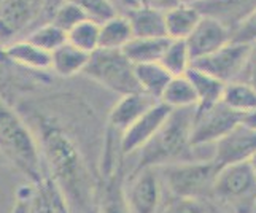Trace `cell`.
<instances>
[{
	"mask_svg": "<svg viewBox=\"0 0 256 213\" xmlns=\"http://www.w3.org/2000/svg\"><path fill=\"white\" fill-rule=\"evenodd\" d=\"M38 144L46 170L72 213H99L100 176L94 175L82 146L56 118H38Z\"/></svg>",
	"mask_w": 256,
	"mask_h": 213,
	"instance_id": "1",
	"label": "cell"
},
{
	"mask_svg": "<svg viewBox=\"0 0 256 213\" xmlns=\"http://www.w3.org/2000/svg\"><path fill=\"white\" fill-rule=\"evenodd\" d=\"M194 108L172 110L160 132L136 153L137 162L130 174H136L146 167H162L186 161H207V159H200L191 145Z\"/></svg>",
	"mask_w": 256,
	"mask_h": 213,
	"instance_id": "2",
	"label": "cell"
},
{
	"mask_svg": "<svg viewBox=\"0 0 256 213\" xmlns=\"http://www.w3.org/2000/svg\"><path fill=\"white\" fill-rule=\"evenodd\" d=\"M0 154L20 170L28 182H40L48 175L37 137L30 128L0 97Z\"/></svg>",
	"mask_w": 256,
	"mask_h": 213,
	"instance_id": "3",
	"label": "cell"
},
{
	"mask_svg": "<svg viewBox=\"0 0 256 213\" xmlns=\"http://www.w3.org/2000/svg\"><path fill=\"white\" fill-rule=\"evenodd\" d=\"M64 0H0V46L26 40L52 21Z\"/></svg>",
	"mask_w": 256,
	"mask_h": 213,
	"instance_id": "4",
	"label": "cell"
},
{
	"mask_svg": "<svg viewBox=\"0 0 256 213\" xmlns=\"http://www.w3.org/2000/svg\"><path fill=\"white\" fill-rule=\"evenodd\" d=\"M210 204L224 213H254L256 176L248 162L228 166L218 170Z\"/></svg>",
	"mask_w": 256,
	"mask_h": 213,
	"instance_id": "5",
	"label": "cell"
},
{
	"mask_svg": "<svg viewBox=\"0 0 256 213\" xmlns=\"http://www.w3.org/2000/svg\"><path fill=\"white\" fill-rule=\"evenodd\" d=\"M170 198H191L210 202L218 168L207 161H186L158 167Z\"/></svg>",
	"mask_w": 256,
	"mask_h": 213,
	"instance_id": "6",
	"label": "cell"
},
{
	"mask_svg": "<svg viewBox=\"0 0 256 213\" xmlns=\"http://www.w3.org/2000/svg\"><path fill=\"white\" fill-rule=\"evenodd\" d=\"M83 75L120 96L140 91L136 78V66L126 58L122 50H96Z\"/></svg>",
	"mask_w": 256,
	"mask_h": 213,
	"instance_id": "7",
	"label": "cell"
},
{
	"mask_svg": "<svg viewBox=\"0 0 256 213\" xmlns=\"http://www.w3.org/2000/svg\"><path fill=\"white\" fill-rule=\"evenodd\" d=\"M242 121L244 114L231 110L223 102L210 106H196L191 128L192 148L200 150L202 146H214Z\"/></svg>",
	"mask_w": 256,
	"mask_h": 213,
	"instance_id": "8",
	"label": "cell"
},
{
	"mask_svg": "<svg viewBox=\"0 0 256 213\" xmlns=\"http://www.w3.org/2000/svg\"><path fill=\"white\" fill-rule=\"evenodd\" d=\"M13 213H72V210L48 174L40 182H28L18 190Z\"/></svg>",
	"mask_w": 256,
	"mask_h": 213,
	"instance_id": "9",
	"label": "cell"
},
{
	"mask_svg": "<svg viewBox=\"0 0 256 213\" xmlns=\"http://www.w3.org/2000/svg\"><path fill=\"white\" fill-rule=\"evenodd\" d=\"M164 184L158 167H146L130 174L126 180V199L130 213H160Z\"/></svg>",
	"mask_w": 256,
	"mask_h": 213,
	"instance_id": "10",
	"label": "cell"
},
{
	"mask_svg": "<svg viewBox=\"0 0 256 213\" xmlns=\"http://www.w3.org/2000/svg\"><path fill=\"white\" fill-rule=\"evenodd\" d=\"M250 46L240 45V43L229 42L228 45L220 48L212 54L200 58L198 60H192L194 68H199L212 76L218 78L224 84L237 82L242 75V70L245 67L246 56H248Z\"/></svg>",
	"mask_w": 256,
	"mask_h": 213,
	"instance_id": "11",
	"label": "cell"
},
{
	"mask_svg": "<svg viewBox=\"0 0 256 213\" xmlns=\"http://www.w3.org/2000/svg\"><path fill=\"white\" fill-rule=\"evenodd\" d=\"M254 154L256 129L246 126L242 121L239 126L234 128L214 145V154H212L210 161L215 164L218 170H222L228 166L248 162Z\"/></svg>",
	"mask_w": 256,
	"mask_h": 213,
	"instance_id": "12",
	"label": "cell"
},
{
	"mask_svg": "<svg viewBox=\"0 0 256 213\" xmlns=\"http://www.w3.org/2000/svg\"><path fill=\"white\" fill-rule=\"evenodd\" d=\"M170 113L172 108H169L162 102H158L144 116H140L121 137L122 158L132 156L137 152H140L160 132V129L164 126V122L167 121Z\"/></svg>",
	"mask_w": 256,
	"mask_h": 213,
	"instance_id": "13",
	"label": "cell"
},
{
	"mask_svg": "<svg viewBox=\"0 0 256 213\" xmlns=\"http://www.w3.org/2000/svg\"><path fill=\"white\" fill-rule=\"evenodd\" d=\"M160 100H156L154 97L148 96L142 91L121 96V99L113 105V108L108 113L107 130L122 137V134H124L132 124L140 116H144Z\"/></svg>",
	"mask_w": 256,
	"mask_h": 213,
	"instance_id": "14",
	"label": "cell"
},
{
	"mask_svg": "<svg viewBox=\"0 0 256 213\" xmlns=\"http://www.w3.org/2000/svg\"><path fill=\"white\" fill-rule=\"evenodd\" d=\"M184 42H186V46L190 50L191 59L198 60L228 45L231 42V30L224 28L222 22L202 16L196 29Z\"/></svg>",
	"mask_w": 256,
	"mask_h": 213,
	"instance_id": "15",
	"label": "cell"
},
{
	"mask_svg": "<svg viewBox=\"0 0 256 213\" xmlns=\"http://www.w3.org/2000/svg\"><path fill=\"white\" fill-rule=\"evenodd\" d=\"M206 18L222 22L229 30L236 29L256 10V0H188Z\"/></svg>",
	"mask_w": 256,
	"mask_h": 213,
	"instance_id": "16",
	"label": "cell"
},
{
	"mask_svg": "<svg viewBox=\"0 0 256 213\" xmlns=\"http://www.w3.org/2000/svg\"><path fill=\"white\" fill-rule=\"evenodd\" d=\"M122 167L108 178H104L100 182L99 213H130L126 199L128 175L122 170Z\"/></svg>",
	"mask_w": 256,
	"mask_h": 213,
	"instance_id": "17",
	"label": "cell"
},
{
	"mask_svg": "<svg viewBox=\"0 0 256 213\" xmlns=\"http://www.w3.org/2000/svg\"><path fill=\"white\" fill-rule=\"evenodd\" d=\"M6 58L14 66L32 72H46L51 70V54L45 50L35 46L29 40H20L4 48Z\"/></svg>",
	"mask_w": 256,
	"mask_h": 213,
	"instance_id": "18",
	"label": "cell"
},
{
	"mask_svg": "<svg viewBox=\"0 0 256 213\" xmlns=\"http://www.w3.org/2000/svg\"><path fill=\"white\" fill-rule=\"evenodd\" d=\"M128 20L130 22L134 37L142 38H167L166 34V13L148 6H138L129 12Z\"/></svg>",
	"mask_w": 256,
	"mask_h": 213,
	"instance_id": "19",
	"label": "cell"
},
{
	"mask_svg": "<svg viewBox=\"0 0 256 213\" xmlns=\"http://www.w3.org/2000/svg\"><path fill=\"white\" fill-rule=\"evenodd\" d=\"M202 20V14L190 2L166 12V34L169 40H186Z\"/></svg>",
	"mask_w": 256,
	"mask_h": 213,
	"instance_id": "20",
	"label": "cell"
},
{
	"mask_svg": "<svg viewBox=\"0 0 256 213\" xmlns=\"http://www.w3.org/2000/svg\"><path fill=\"white\" fill-rule=\"evenodd\" d=\"M91 54L72 43H66L51 54V70L59 76L70 78L76 74H83L90 62Z\"/></svg>",
	"mask_w": 256,
	"mask_h": 213,
	"instance_id": "21",
	"label": "cell"
},
{
	"mask_svg": "<svg viewBox=\"0 0 256 213\" xmlns=\"http://www.w3.org/2000/svg\"><path fill=\"white\" fill-rule=\"evenodd\" d=\"M169 45V38H142L134 37L122 48V52L134 66L160 62Z\"/></svg>",
	"mask_w": 256,
	"mask_h": 213,
	"instance_id": "22",
	"label": "cell"
},
{
	"mask_svg": "<svg viewBox=\"0 0 256 213\" xmlns=\"http://www.w3.org/2000/svg\"><path fill=\"white\" fill-rule=\"evenodd\" d=\"M186 76L191 82L194 91L198 96V106H210L214 104L222 102V97L224 92V83L220 82L218 78L212 76L199 68L191 67Z\"/></svg>",
	"mask_w": 256,
	"mask_h": 213,
	"instance_id": "23",
	"label": "cell"
},
{
	"mask_svg": "<svg viewBox=\"0 0 256 213\" xmlns=\"http://www.w3.org/2000/svg\"><path fill=\"white\" fill-rule=\"evenodd\" d=\"M136 78L140 91L160 100L164 90L172 80V75L160 62H152V64L136 66Z\"/></svg>",
	"mask_w": 256,
	"mask_h": 213,
	"instance_id": "24",
	"label": "cell"
},
{
	"mask_svg": "<svg viewBox=\"0 0 256 213\" xmlns=\"http://www.w3.org/2000/svg\"><path fill=\"white\" fill-rule=\"evenodd\" d=\"M160 102L166 104L172 110L194 108V106H198V96L186 75L172 76V80L161 96Z\"/></svg>",
	"mask_w": 256,
	"mask_h": 213,
	"instance_id": "25",
	"label": "cell"
},
{
	"mask_svg": "<svg viewBox=\"0 0 256 213\" xmlns=\"http://www.w3.org/2000/svg\"><path fill=\"white\" fill-rule=\"evenodd\" d=\"M134 38L128 16L116 14L107 22L100 24V46L105 50H122Z\"/></svg>",
	"mask_w": 256,
	"mask_h": 213,
	"instance_id": "26",
	"label": "cell"
},
{
	"mask_svg": "<svg viewBox=\"0 0 256 213\" xmlns=\"http://www.w3.org/2000/svg\"><path fill=\"white\" fill-rule=\"evenodd\" d=\"M222 102L231 110L248 114L256 110V90L244 82H232L224 86Z\"/></svg>",
	"mask_w": 256,
	"mask_h": 213,
	"instance_id": "27",
	"label": "cell"
},
{
	"mask_svg": "<svg viewBox=\"0 0 256 213\" xmlns=\"http://www.w3.org/2000/svg\"><path fill=\"white\" fill-rule=\"evenodd\" d=\"M160 64L172 76H183L192 66V59L184 40H169Z\"/></svg>",
	"mask_w": 256,
	"mask_h": 213,
	"instance_id": "28",
	"label": "cell"
},
{
	"mask_svg": "<svg viewBox=\"0 0 256 213\" xmlns=\"http://www.w3.org/2000/svg\"><path fill=\"white\" fill-rule=\"evenodd\" d=\"M67 42L72 43L74 46L92 54L100 46V24L91 20L80 22L72 30L67 32Z\"/></svg>",
	"mask_w": 256,
	"mask_h": 213,
	"instance_id": "29",
	"label": "cell"
},
{
	"mask_svg": "<svg viewBox=\"0 0 256 213\" xmlns=\"http://www.w3.org/2000/svg\"><path fill=\"white\" fill-rule=\"evenodd\" d=\"M26 40H29L35 46H38L50 52V54H52L58 48L67 43V32L58 28L54 22H48L38 28L37 30H34Z\"/></svg>",
	"mask_w": 256,
	"mask_h": 213,
	"instance_id": "30",
	"label": "cell"
},
{
	"mask_svg": "<svg viewBox=\"0 0 256 213\" xmlns=\"http://www.w3.org/2000/svg\"><path fill=\"white\" fill-rule=\"evenodd\" d=\"M86 20L88 18L80 5L74 2V0H64L56 10L54 18H52L51 22H54L58 28L68 32V30H72L75 26H78Z\"/></svg>",
	"mask_w": 256,
	"mask_h": 213,
	"instance_id": "31",
	"label": "cell"
},
{
	"mask_svg": "<svg viewBox=\"0 0 256 213\" xmlns=\"http://www.w3.org/2000/svg\"><path fill=\"white\" fill-rule=\"evenodd\" d=\"M74 2H76L83 8L88 20L97 24H104L116 14H120L112 0H74Z\"/></svg>",
	"mask_w": 256,
	"mask_h": 213,
	"instance_id": "32",
	"label": "cell"
},
{
	"mask_svg": "<svg viewBox=\"0 0 256 213\" xmlns=\"http://www.w3.org/2000/svg\"><path fill=\"white\" fill-rule=\"evenodd\" d=\"M210 202L191 198H170L160 213H208Z\"/></svg>",
	"mask_w": 256,
	"mask_h": 213,
	"instance_id": "33",
	"label": "cell"
},
{
	"mask_svg": "<svg viewBox=\"0 0 256 213\" xmlns=\"http://www.w3.org/2000/svg\"><path fill=\"white\" fill-rule=\"evenodd\" d=\"M231 42L252 46L256 43V10H253L245 20L231 30Z\"/></svg>",
	"mask_w": 256,
	"mask_h": 213,
	"instance_id": "34",
	"label": "cell"
},
{
	"mask_svg": "<svg viewBox=\"0 0 256 213\" xmlns=\"http://www.w3.org/2000/svg\"><path fill=\"white\" fill-rule=\"evenodd\" d=\"M237 82H244L246 84L253 86L256 90V43L250 46L248 56H246L245 67L242 70V75Z\"/></svg>",
	"mask_w": 256,
	"mask_h": 213,
	"instance_id": "35",
	"label": "cell"
},
{
	"mask_svg": "<svg viewBox=\"0 0 256 213\" xmlns=\"http://www.w3.org/2000/svg\"><path fill=\"white\" fill-rule=\"evenodd\" d=\"M10 64H13V62L6 58L4 48L0 46V91L8 88V82H10V76L13 74L10 70Z\"/></svg>",
	"mask_w": 256,
	"mask_h": 213,
	"instance_id": "36",
	"label": "cell"
},
{
	"mask_svg": "<svg viewBox=\"0 0 256 213\" xmlns=\"http://www.w3.org/2000/svg\"><path fill=\"white\" fill-rule=\"evenodd\" d=\"M142 2V6H148V8H154V10H160L162 13L172 10L176 5L183 4L184 0H140Z\"/></svg>",
	"mask_w": 256,
	"mask_h": 213,
	"instance_id": "37",
	"label": "cell"
},
{
	"mask_svg": "<svg viewBox=\"0 0 256 213\" xmlns=\"http://www.w3.org/2000/svg\"><path fill=\"white\" fill-rule=\"evenodd\" d=\"M112 2L114 6H116L120 14H128L129 12L142 6V2H140V0H112Z\"/></svg>",
	"mask_w": 256,
	"mask_h": 213,
	"instance_id": "38",
	"label": "cell"
},
{
	"mask_svg": "<svg viewBox=\"0 0 256 213\" xmlns=\"http://www.w3.org/2000/svg\"><path fill=\"white\" fill-rule=\"evenodd\" d=\"M244 122L246 124V126L256 129V110L252 112V113H248V114H245V116H244Z\"/></svg>",
	"mask_w": 256,
	"mask_h": 213,
	"instance_id": "39",
	"label": "cell"
},
{
	"mask_svg": "<svg viewBox=\"0 0 256 213\" xmlns=\"http://www.w3.org/2000/svg\"><path fill=\"white\" fill-rule=\"evenodd\" d=\"M248 164H250V168H252V172H253V175L256 176V154L250 159L248 161Z\"/></svg>",
	"mask_w": 256,
	"mask_h": 213,
	"instance_id": "40",
	"label": "cell"
},
{
	"mask_svg": "<svg viewBox=\"0 0 256 213\" xmlns=\"http://www.w3.org/2000/svg\"><path fill=\"white\" fill-rule=\"evenodd\" d=\"M208 213H224V212H222L220 208H216L215 206H212L210 204V208H208Z\"/></svg>",
	"mask_w": 256,
	"mask_h": 213,
	"instance_id": "41",
	"label": "cell"
},
{
	"mask_svg": "<svg viewBox=\"0 0 256 213\" xmlns=\"http://www.w3.org/2000/svg\"><path fill=\"white\" fill-rule=\"evenodd\" d=\"M4 162H5V161H4V158H2V154H0V166H2Z\"/></svg>",
	"mask_w": 256,
	"mask_h": 213,
	"instance_id": "42",
	"label": "cell"
},
{
	"mask_svg": "<svg viewBox=\"0 0 256 213\" xmlns=\"http://www.w3.org/2000/svg\"><path fill=\"white\" fill-rule=\"evenodd\" d=\"M184 2H188V0H184Z\"/></svg>",
	"mask_w": 256,
	"mask_h": 213,
	"instance_id": "43",
	"label": "cell"
},
{
	"mask_svg": "<svg viewBox=\"0 0 256 213\" xmlns=\"http://www.w3.org/2000/svg\"><path fill=\"white\" fill-rule=\"evenodd\" d=\"M254 213H256V208H254Z\"/></svg>",
	"mask_w": 256,
	"mask_h": 213,
	"instance_id": "44",
	"label": "cell"
}]
</instances>
